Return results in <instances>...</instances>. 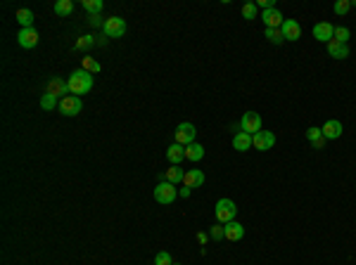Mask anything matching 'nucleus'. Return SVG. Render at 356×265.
Listing matches in <instances>:
<instances>
[{
  "label": "nucleus",
  "mask_w": 356,
  "mask_h": 265,
  "mask_svg": "<svg viewBox=\"0 0 356 265\" xmlns=\"http://www.w3.org/2000/svg\"><path fill=\"white\" fill-rule=\"evenodd\" d=\"M69 90H71V95H86V93H90V88H93V83H95V78H93V74L90 71H86V69H76V71H71V76H69Z\"/></svg>",
  "instance_id": "nucleus-1"
},
{
  "label": "nucleus",
  "mask_w": 356,
  "mask_h": 265,
  "mask_svg": "<svg viewBox=\"0 0 356 265\" xmlns=\"http://www.w3.org/2000/svg\"><path fill=\"white\" fill-rule=\"evenodd\" d=\"M214 216H216V223L226 225V223H231V220H235L238 206H235L233 199H219V201H216V209H214Z\"/></svg>",
  "instance_id": "nucleus-2"
},
{
  "label": "nucleus",
  "mask_w": 356,
  "mask_h": 265,
  "mask_svg": "<svg viewBox=\"0 0 356 265\" xmlns=\"http://www.w3.org/2000/svg\"><path fill=\"white\" fill-rule=\"evenodd\" d=\"M173 137H176L178 144H183V147H188V144L195 142V137H197V128L192 126V123H178L176 126V133H173Z\"/></svg>",
  "instance_id": "nucleus-3"
},
{
  "label": "nucleus",
  "mask_w": 356,
  "mask_h": 265,
  "mask_svg": "<svg viewBox=\"0 0 356 265\" xmlns=\"http://www.w3.org/2000/svg\"><path fill=\"white\" fill-rule=\"evenodd\" d=\"M178 197V190H176V185H171V183H159L157 187H155V199H157L159 204H164V206H169L173 201V199Z\"/></svg>",
  "instance_id": "nucleus-4"
},
{
  "label": "nucleus",
  "mask_w": 356,
  "mask_h": 265,
  "mask_svg": "<svg viewBox=\"0 0 356 265\" xmlns=\"http://www.w3.org/2000/svg\"><path fill=\"white\" fill-rule=\"evenodd\" d=\"M103 31L107 38H121V36L126 34V21H123L121 17H110V19H105Z\"/></svg>",
  "instance_id": "nucleus-5"
},
{
  "label": "nucleus",
  "mask_w": 356,
  "mask_h": 265,
  "mask_svg": "<svg viewBox=\"0 0 356 265\" xmlns=\"http://www.w3.org/2000/svg\"><path fill=\"white\" fill-rule=\"evenodd\" d=\"M81 109H83L81 97L69 95V97H62L60 100V114L62 116H76V114H81Z\"/></svg>",
  "instance_id": "nucleus-6"
},
{
  "label": "nucleus",
  "mask_w": 356,
  "mask_h": 265,
  "mask_svg": "<svg viewBox=\"0 0 356 265\" xmlns=\"http://www.w3.org/2000/svg\"><path fill=\"white\" fill-rule=\"evenodd\" d=\"M275 144V135L271 133V130H259V133H254L252 135V147L259 152H266L271 150Z\"/></svg>",
  "instance_id": "nucleus-7"
},
{
  "label": "nucleus",
  "mask_w": 356,
  "mask_h": 265,
  "mask_svg": "<svg viewBox=\"0 0 356 265\" xmlns=\"http://www.w3.org/2000/svg\"><path fill=\"white\" fill-rule=\"evenodd\" d=\"M240 128H242V133H249V135L259 133L261 130V116L257 114V111H247V114H242Z\"/></svg>",
  "instance_id": "nucleus-8"
},
{
  "label": "nucleus",
  "mask_w": 356,
  "mask_h": 265,
  "mask_svg": "<svg viewBox=\"0 0 356 265\" xmlns=\"http://www.w3.org/2000/svg\"><path fill=\"white\" fill-rule=\"evenodd\" d=\"M314 38L318 43H325V45H328V43L335 38V26H333L330 21H321V24H316V26H314Z\"/></svg>",
  "instance_id": "nucleus-9"
},
{
  "label": "nucleus",
  "mask_w": 356,
  "mask_h": 265,
  "mask_svg": "<svg viewBox=\"0 0 356 265\" xmlns=\"http://www.w3.org/2000/svg\"><path fill=\"white\" fill-rule=\"evenodd\" d=\"M17 43H19L24 50H31L38 45V31L36 28H21L17 34Z\"/></svg>",
  "instance_id": "nucleus-10"
},
{
  "label": "nucleus",
  "mask_w": 356,
  "mask_h": 265,
  "mask_svg": "<svg viewBox=\"0 0 356 265\" xmlns=\"http://www.w3.org/2000/svg\"><path fill=\"white\" fill-rule=\"evenodd\" d=\"M281 31H283V38H285V41H299V38H301V26L297 24L295 19H285V21H283Z\"/></svg>",
  "instance_id": "nucleus-11"
},
{
  "label": "nucleus",
  "mask_w": 356,
  "mask_h": 265,
  "mask_svg": "<svg viewBox=\"0 0 356 265\" xmlns=\"http://www.w3.org/2000/svg\"><path fill=\"white\" fill-rule=\"evenodd\" d=\"M261 21L266 24V28H281L283 26V14L278 7H273V10H266V12H261Z\"/></svg>",
  "instance_id": "nucleus-12"
},
{
  "label": "nucleus",
  "mask_w": 356,
  "mask_h": 265,
  "mask_svg": "<svg viewBox=\"0 0 356 265\" xmlns=\"http://www.w3.org/2000/svg\"><path fill=\"white\" fill-rule=\"evenodd\" d=\"M185 187H190V190H197L205 185V170L199 168H192V170H185V178H183Z\"/></svg>",
  "instance_id": "nucleus-13"
},
{
  "label": "nucleus",
  "mask_w": 356,
  "mask_h": 265,
  "mask_svg": "<svg viewBox=\"0 0 356 265\" xmlns=\"http://www.w3.org/2000/svg\"><path fill=\"white\" fill-rule=\"evenodd\" d=\"M323 137L325 140H337V137H342V123L335 121V119H330V121L323 123Z\"/></svg>",
  "instance_id": "nucleus-14"
},
{
  "label": "nucleus",
  "mask_w": 356,
  "mask_h": 265,
  "mask_svg": "<svg viewBox=\"0 0 356 265\" xmlns=\"http://www.w3.org/2000/svg\"><path fill=\"white\" fill-rule=\"evenodd\" d=\"M223 230H226V239H228V242H240V239L245 237V227H242V223H238V220L226 223V225H223Z\"/></svg>",
  "instance_id": "nucleus-15"
},
{
  "label": "nucleus",
  "mask_w": 356,
  "mask_h": 265,
  "mask_svg": "<svg viewBox=\"0 0 356 265\" xmlns=\"http://www.w3.org/2000/svg\"><path fill=\"white\" fill-rule=\"evenodd\" d=\"M48 93L55 97H69L71 95V90H69V83L62 81V78H53V81L48 83Z\"/></svg>",
  "instance_id": "nucleus-16"
},
{
  "label": "nucleus",
  "mask_w": 356,
  "mask_h": 265,
  "mask_svg": "<svg viewBox=\"0 0 356 265\" xmlns=\"http://www.w3.org/2000/svg\"><path fill=\"white\" fill-rule=\"evenodd\" d=\"M166 159H169V163L171 166H181V161H185V147L183 144L173 142L169 150H166Z\"/></svg>",
  "instance_id": "nucleus-17"
},
{
  "label": "nucleus",
  "mask_w": 356,
  "mask_h": 265,
  "mask_svg": "<svg viewBox=\"0 0 356 265\" xmlns=\"http://www.w3.org/2000/svg\"><path fill=\"white\" fill-rule=\"evenodd\" d=\"M325 48H328L330 57H335V60H347V57H349V45H344V43L330 41Z\"/></svg>",
  "instance_id": "nucleus-18"
},
{
  "label": "nucleus",
  "mask_w": 356,
  "mask_h": 265,
  "mask_svg": "<svg viewBox=\"0 0 356 265\" xmlns=\"http://www.w3.org/2000/svg\"><path fill=\"white\" fill-rule=\"evenodd\" d=\"M249 147H252V135H249V133H242V130H240V133H235L233 150L235 152H247Z\"/></svg>",
  "instance_id": "nucleus-19"
},
{
  "label": "nucleus",
  "mask_w": 356,
  "mask_h": 265,
  "mask_svg": "<svg viewBox=\"0 0 356 265\" xmlns=\"http://www.w3.org/2000/svg\"><path fill=\"white\" fill-rule=\"evenodd\" d=\"M185 159H188V161H192V163L202 161V159H205V147H202V144H197V142L188 144V147H185Z\"/></svg>",
  "instance_id": "nucleus-20"
},
{
  "label": "nucleus",
  "mask_w": 356,
  "mask_h": 265,
  "mask_svg": "<svg viewBox=\"0 0 356 265\" xmlns=\"http://www.w3.org/2000/svg\"><path fill=\"white\" fill-rule=\"evenodd\" d=\"M14 17H17V21H19L21 24V28H34V12H31V10H27V7H21V10H17V14H14Z\"/></svg>",
  "instance_id": "nucleus-21"
},
{
  "label": "nucleus",
  "mask_w": 356,
  "mask_h": 265,
  "mask_svg": "<svg viewBox=\"0 0 356 265\" xmlns=\"http://www.w3.org/2000/svg\"><path fill=\"white\" fill-rule=\"evenodd\" d=\"M183 178H185V170L181 168V166H171V168H166V173H164V180L171 185L183 183Z\"/></svg>",
  "instance_id": "nucleus-22"
},
{
  "label": "nucleus",
  "mask_w": 356,
  "mask_h": 265,
  "mask_svg": "<svg viewBox=\"0 0 356 265\" xmlns=\"http://www.w3.org/2000/svg\"><path fill=\"white\" fill-rule=\"evenodd\" d=\"M53 12H55L57 17H69V14L74 12V3H71V0H57L55 7H53Z\"/></svg>",
  "instance_id": "nucleus-23"
},
{
  "label": "nucleus",
  "mask_w": 356,
  "mask_h": 265,
  "mask_svg": "<svg viewBox=\"0 0 356 265\" xmlns=\"http://www.w3.org/2000/svg\"><path fill=\"white\" fill-rule=\"evenodd\" d=\"M41 109H45V111L60 109V102H57V97H55V95H50V93H45V95L41 97Z\"/></svg>",
  "instance_id": "nucleus-24"
},
{
  "label": "nucleus",
  "mask_w": 356,
  "mask_h": 265,
  "mask_svg": "<svg viewBox=\"0 0 356 265\" xmlns=\"http://www.w3.org/2000/svg\"><path fill=\"white\" fill-rule=\"evenodd\" d=\"M81 5L88 14H100L103 12V0H83Z\"/></svg>",
  "instance_id": "nucleus-25"
},
{
  "label": "nucleus",
  "mask_w": 356,
  "mask_h": 265,
  "mask_svg": "<svg viewBox=\"0 0 356 265\" xmlns=\"http://www.w3.org/2000/svg\"><path fill=\"white\" fill-rule=\"evenodd\" d=\"M81 69H86V71H90V74H100L103 71V67H100V62L97 60H93V57H83V67Z\"/></svg>",
  "instance_id": "nucleus-26"
},
{
  "label": "nucleus",
  "mask_w": 356,
  "mask_h": 265,
  "mask_svg": "<svg viewBox=\"0 0 356 265\" xmlns=\"http://www.w3.org/2000/svg\"><path fill=\"white\" fill-rule=\"evenodd\" d=\"M349 38H351V31L347 26H335V38L333 41H337V43H349Z\"/></svg>",
  "instance_id": "nucleus-27"
},
{
  "label": "nucleus",
  "mask_w": 356,
  "mask_h": 265,
  "mask_svg": "<svg viewBox=\"0 0 356 265\" xmlns=\"http://www.w3.org/2000/svg\"><path fill=\"white\" fill-rule=\"evenodd\" d=\"M257 12H259V7H257V3H245V5H242V17H245L247 21L257 19Z\"/></svg>",
  "instance_id": "nucleus-28"
},
{
  "label": "nucleus",
  "mask_w": 356,
  "mask_h": 265,
  "mask_svg": "<svg viewBox=\"0 0 356 265\" xmlns=\"http://www.w3.org/2000/svg\"><path fill=\"white\" fill-rule=\"evenodd\" d=\"M95 45V36L88 34V36H81L79 41H76V50H88Z\"/></svg>",
  "instance_id": "nucleus-29"
},
{
  "label": "nucleus",
  "mask_w": 356,
  "mask_h": 265,
  "mask_svg": "<svg viewBox=\"0 0 356 265\" xmlns=\"http://www.w3.org/2000/svg\"><path fill=\"white\" fill-rule=\"evenodd\" d=\"M349 10H351V0H337L335 5H333V12L340 14V17H344Z\"/></svg>",
  "instance_id": "nucleus-30"
},
{
  "label": "nucleus",
  "mask_w": 356,
  "mask_h": 265,
  "mask_svg": "<svg viewBox=\"0 0 356 265\" xmlns=\"http://www.w3.org/2000/svg\"><path fill=\"white\" fill-rule=\"evenodd\" d=\"M266 38L273 43V45H281V43L285 41V38H283V31H281V28H266Z\"/></svg>",
  "instance_id": "nucleus-31"
},
{
  "label": "nucleus",
  "mask_w": 356,
  "mask_h": 265,
  "mask_svg": "<svg viewBox=\"0 0 356 265\" xmlns=\"http://www.w3.org/2000/svg\"><path fill=\"white\" fill-rule=\"evenodd\" d=\"M209 237H212L214 242H221V239L226 237V230H223V225H221V223L214 225L212 230H209Z\"/></svg>",
  "instance_id": "nucleus-32"
},
{
  "label": "nucleus",
  "mask_w": 356,
  "mask_h": 265,
  "mask_svg": "<svg viewBox=\"0 0 356 265\" xmlns=\"http://www.w3.org/2000/svg\"><path fill=\"white\" fill-rule=\"evenodd\" d=\"M155 265H173V258H171V253H166V251H159L157 256H155Z\"/></svg>",
  "instance_id": "nucleus-33"
},
{
  "label": "nucleus",
  "mask_w": 356,
  "mask_h": 265,
  "mask_svg": "<svg viewBox=\"0 0 356 265\" xmlns=\"http://www.w3.org/2000/svg\"><path fill=\"white\" fill-rule=\"evenodd\" d=\"M321 137H323V130H321V128H316V126H311V128L307 130V140H309V142H311V144H314L316 140H321Z\"/></svg>",
  "instance_id": "nucleus-34"
},
{
  "label": "nucleus",
  "mask_w": 356,
  "mask_h": 265,
  "mask_svg": "<svg viewBox=\"0 0 356 265\" xmlns=\"http://www.w3.org/2000/svg\"><path fill=\"white\" fill-rule=\"evenodd\" d=\"M88 24L90 26H105L103 14H88Z\"/></svg>",
  "instance_id": "nucleus-35"
},
{
  "label": "nucleus",
  "mask_w": 356,
  "mask_h": 265,
  "mask_svg": "<svg viewBox=\"0 0 356 265\" xmlns=\"http://www.w3.org/2000/svg\"><path fill=\"white\" fill-rule=\"evenodd\" d=\"M178 194H181L183 199H188L192 194V190H190V187H181V190H178Z\"/></svg>",
  "instance_id": "nucleus-36"
},
{
  "label": "nucleus",
  "mask_w": 356,
  "mask_h": 265,
  "mask_svg": "<svg viewBox=\"0 0 356 265\" xmlns=\"http://www.w3.org/2000/svg\"><path fill=\"white\" fill-rule=\"evenodd\" d=\"M325 142H328V140H325V137H321V140H316V142H314V147H316V150H323V147H325Z\"/></svg>",
  "instance_id": "nucleus-37"
},
{
  "label": "nucleus",
  "mask_w": 356,
  "mask_h": 265,
  "mask_svg": "<svg viewBox=\"0 0 356 265\" xmlns=\"http://www.w3.org/2000/svg\"><path fill=\"white\" fill-rule=\"evenodd\" d=\"M197 239H199V244H207V239H209V237H207L205 232H199V234H197Z\"/></svg>",
  "instance_id": "nucleus-38"
},
{
  "label": "nucleus",
  "mask_w": 356,
  "mask_h": 265,
  "mask_svg": "<svg viewBox=\"0 0 356 265\" xmlns=\"http://www.w3.org/2000/svg\"><path fill=\"white\" fill-rule=\"evenodd\" d=\"M351 7H356V0H351Z\"/></svg>",
  "instance_id": "nucleus-39"
},
{
  "label": "nucleus",
  "mask_w": 356,
  "mask_h": 265,
  "mask_svg": "<svg viewBox=\"0 0 356 265\" xmlns=\"http://www.w3.org/2000/svg\"><path fill=\"white\" fill-rule=\"evenodd\" d=\"M173 265H178V263H173Z\"/></svg>",
  "instance_id": "nucleus-40"
}]
</instances>
